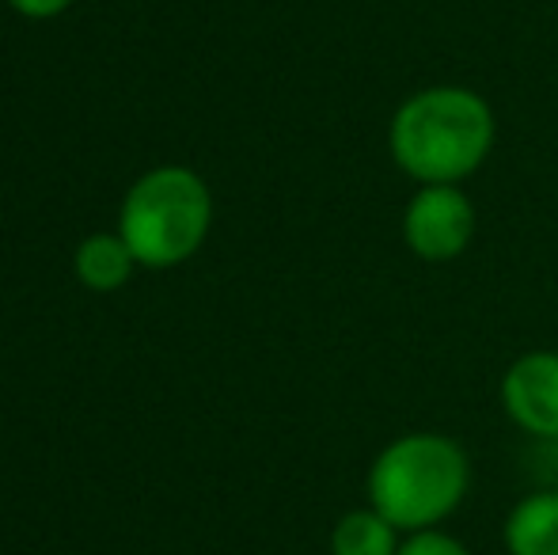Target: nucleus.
Listing matches in <instances>:
<instances>
[{"mask_svg":"<svg viewBox=\"0 0 558 555\" xmlns=\"http://www.w3.org/2000/svg\"><path fill=\"white\" fill-rule=\"evenodd\" d=\"M391 160L411 179L460 183L494 148V111L478 92L437 84L399 104L388 126Z\"/></svg>","mask_w":558,"mask_h":555,"instance_id":"1","label":"nucleus"},{"mask_svg":"<svg viewBox=\"0 0 558 555\" xmlns=\"http://www.w3.org/2000/svg\"><path fill=\"white\" fill-rule=\"evenodd\" d=\"M471 483L468 453L448 434L414 430L384 445L368 468V506L399 533H422L463 503Z\"/></svg>","mask_w":558,"mask_h":555,"instance_id":"2","label":"nucleus"},{"mask_svg":"<svg viewBox=\"0 0 558 555\" xmlns=\"http://www.w3.org/2000/svg\"><path fill=\"white\" fill-rule=\"evenodd\" d=\"M209 221V186L191 168H156L125 194L118 237L145 267H175L202 248Z\"/></svg>","mask_w":558,"mask_h":555,"instance_id":"3","label":"nucleus"},{"mask_svg":"<svg viewBox=\"0 0 558 555\" xmlns=\"http://www.w3.org/2000/svg\"><path fill=\"white\" fill-rule=\"evenodd\" d=\"M475 232V206L456 183H426L403 214V240L418 260L448 263L468 252Z\"/></svg>","mask_w":558,"mask_h":555,"instance_id":"4","label":"nucleus"},{"mask_svg":"<svg viewBox=\"0 0 558 555\" xmlns=\"http://www.w3.org/2000/svg\"><path fill=\"white\" fill-rule=\"evenodd\" d=\"M506 415L536 437H558V354L532 350L521 354L501 377Z\"/></svg>","mask_w":558,"mask_h":555,"instance_id":"5","label":"nucleus"},{"mask_svg":"<svg viewBox=\"0 0 558 555\" xmlns=\"http://www.w3.org/2000/svg\"><path fill=\"white\" fill-rule=\"evenodd\" d=\"M509 555H558V491L521 498L506 518Z\"/></svg>","mask_w":558,"mask_h":555,"instance_id":"6","label":"nucleus"},{"mask_svg":"<svg viewBox=\"0 0 558 555\" xmlns=\"http://www.w3.org/2000/svg\"><path fill=\"white\" fill-rule=\"evenodd\" d=\"M133 267H137V260H133L130 244L114 232H96L76 248V278L88 289H99V293L125 286Z\"/></svg>","mask_w":558,"mask_h":555,"instance_id":"7","label":"nucleus"},{"mask_svg":"<svg viewBox=\"0 0 558 555\" xmlns=\"http://www.w3.org/2000/svg\"><path fill=\"white\" fill-rule=\"evenodd\" d=\"M399 552V529L384 514L350 510L331 533V555H396Z\"/></svg>","mask_w":558,"mask_h":555,"instance_id":"8","label":"nucleus"},{"mask_svg":"<svg viewBox=\"0 0 558 555\" xmlns=\"http://www.w3.org/2000/svg\"><path fill=\"white\" fill-rule=\"evenodd\" d=\"M396 555H471L456 536L437 533V529H422V533H411L403 544H399Z\"/></svg>","mask_w":558,"mask_h":555,"instance_id":"9","label":"nucleus"},{"mask_svg":"<svg viewBox=\"0 0 558 555\" xmlns=\"http://www.w3.org/2000/svg\"><path fill=\"white\" fill-rule=\"evenodd\" d=\"M8 4H12L15 12L31 15V20H50V15L65 12L73 0H8Z\"/></svg>","mask_w":558,"mask_h":555,"instance_id":"10","label":"nucleus"}]
</instances>
